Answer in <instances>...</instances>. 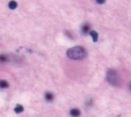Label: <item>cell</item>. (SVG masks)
Masks as SVG:
<instances>
[{"label":"cell","mask_w":131,"mask_h":117,"mask_svg":"<svg viewBox=\"0 0 131 117\" xmlns=\"http://www.w3.org/2000/svg\"><path fill=\"white\" fill-rule=\"evenodd\" d=\"M89 29H90L89 25V24H86V25H84V26L82 27V32L84 34H87L88 32L89 31Z\"/></svg>","instance_id":"obj_6"},{"label":"cell","mask_w":131,"mask_h":117,"mask_svg":"<svg viewBox=\"0 0 131 117\" xmlns=\"http://www.w3.org/2000/svg\"><path fill=\"white\" fill-rule=\"evenodd\" d=\"M9 86V84L7 81L5 80H0V88L2 89H5V88H8Z\"/></svg>","instance_id":"obj_7"},{"label":"cell","mask_w":131,"mask_h":117,"mask_svg":"<svg viewBox=\"0 0 131 117\" xmlns=\"http://www.w3.org/2000/svg\"><path fill=\"white\" fill-rule=\"evenodd\" d=\"M85 55H86L85 50L82 47H80V46L74 47L67 51V56L70 58H71V59L75 60L83 59L85 56Z\"/></svg>","instance_id":"obj_1"},{"label":"cell","mask_w":131,"mask_h":117,"mask_svg":"<svg viewBox=\"0 0 131 117\" xmlns=\"http://www.w3.org/2000/svg\"><path fill=\"white\" fill-rule=\"evenodd\" d=\"M14 111H15V112H16V113H20V112H22V111H24V108H23V106H22L21 105H17L16 107H15Z\"/></svg>","instance_id":"obj_5"},{"label":"cell","mask_w":131,"mask_h":117,"mask_svg":"<svg viewBox=\"0 0 131 117\" xmlns=\"http://www.w3.org/2000/svg\"><path fill=\"white\" fill-rule=\"evenodd\" d=\"M97 2H98V3H101V4H102V3H104V2H105V0H97Z\"/></svg>","instance_id":"obj_11"},{"label":"cell","mask_w":131,"mask_h":117,"mask_svg":"<svg viewBox=\"0 0 131 117\" xmlns=\"http://www.w3.org/2000/svg\"><path fill=\"white\" fill-rule=\"evenodd\" d=\"M8 7H9L10 9H15L17 7V3L15 1H11L8 4Z\"/></svg>","instance_id":"obj_9"},{"label":"cell","mask_w":131,"mask_h":117,"mask_svg":"<svg viewBox=\"0 0 131 117\" xmlns=\"http://www.w3.org/2000/svg\"><path fill=\"white\" fill-rule=\"evenodd\" d=\"M70 113L72 116H75V117H77L80 115V110H78V109H72L71 111H70Z\"/></svg>","instance_id":"obj_3"},{"label":"cell","mask_w":131,"mask_h":117,"mask_svg":"<svg viewBox=\"0 0 131 117\" xmlns=\"http://www.w3.org/2000/svg\"><path fill=\"white\" fill-rule=\"evenodd\" d=\"M90 35H91V37L93 38L94 42H97L98 38V34L97 32H96L95 30H92V31H90Z\"/></svg>","instance_id":"obj_4"},{"label":"cell","mask_w":131,"mask_h":117,"mask_svg":"<svg viewBox=\"0 0 131 117\" xmlns=\"http://www.w3.org/2000/svg\"><path fill=\"white\" fill-rule=\"evenodd\" d=\"M8 61V57H7L5 55H0V61L2 62H5V61Z\"/></svg>","instance_id":"obj_10"},{"label":"cell","mask_w":131,"mask_h":117,"mask_svg":"<svg viewBox=\"0 0 131 117\" xmlns=\"http://www.w3.org/2000/svg\"><path fill=\"white\" fill-rule=\"evenodd\" d=\"M45 99L47 101H53V95L51 93H46L45 94Z\"/></svg>","instance_id":"obj_8"},{"label":"cell","mask_w":131,"mask_h":117,"mask_svg":"<svg viewBox=\"0 0 131 117\" xmlns=\"http://www.w3.org/2000/svg\"><path fill=\"white\" fill-rule=\"evenodd\" d=\"M107 80L112 85H116L118 82V76L115 70H110L107 72Z\"/></svg>","instance_id":"obj_2"}]
</instances>
